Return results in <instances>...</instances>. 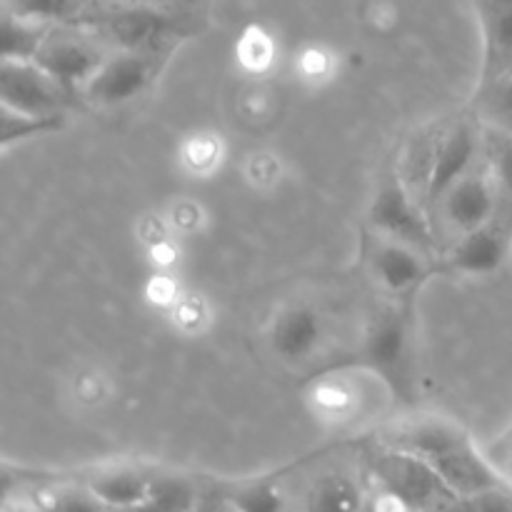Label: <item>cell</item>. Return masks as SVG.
Wrapping results in <instances>:
<instances>
[{
	"instance_id": "obj_4",
	"label": "cell",
	"mask_w": 512,
	"mask_h": 512,
	"mask_svg": "<svg viewBox=\"0 0 512 512\" xmlns=\"http://www.w3.org/2000/svg\"><path fill=\"white\" fill-rule=\"evenodd\" d=\"M370 220L375 228L383 230L388 238L398 240V243L420 250L435 248L433 228L403 180H395L378 190L373 205H370Z\"/></svg>"
},
{
	"instance_id": "obj_30",
	"label": "cell",
	"mask_w": 512,
	"mask_h": 512,
	"mask_svg": "<svg viewBox=\"0 0 512 512\" xmlns=\"http://www.w3.org/2000/svg\"><path fill=\"white\" fill-rule=\"evenodd\" d=\"M145 293H148L150 303L160 305V308H173V305L183 298L178 288V280L168 273L155 275V278L148 283V290H145Z\"/></svg>"
},
{
	"instance_id": "obj_3",
	"label": "cell",
	"mask_w": 512,
	"mask_h": 512,
	"mask_svg": "<svg viewBox=\"0 0 512 512\" xmlns=\"http://www.w3.org/2000/svg\"><path fill=\"white\" fill-rule=\"evenodd\" d=\"M0 98L3 108L30 115H55L65 108V88L33 60H3Z\"/></svg>"
},
{
	"instance_id": "obj_24",
	"label": "cell",
	"mask_w": 512,
	"mask_h": 512,
	"mask_svg": "<svg viewBox=\"0 0 512 512\" xmlns=\"http://www.w3.org/2000/svg\"><path fill=\"white\" fill-rule=\"evenodd\" d=\"M75 10V0H13L8 13L18 15L23 20H33V23L50 25L53 20L70 18Z\"/></svg>"
},
{
	"instance_id": "obj_33",
	"label": "cell",
	"mask_w": 512,
	"mask_h": 512,
	"mask_svg": "<svg viewBox=\"0 0 512 512\" xmlns=\"http://www.w3.org/2000/svg\"><path fill=\"white\" fill-rule=\"evenodd\" d=\"M193 512H220V505L213 498H200Z\"/></svg>"
},
{
	"instance_id": "obj_20",
	"label": "cell",
	"mask_w": 512,
	"mask_h": 512,
	"mask_svg": "<svg viewBox=\"0 0 512 512\" xmlns=\"http://www.w3.org/2000/svg\"><path fill=\"white\" fill-rule=\"evenodd\" d=\"M63 123V113L30 115L3 108V135H0V145L8 150L13 143H23V140L38 138V135L55 133V130L63 128Z\"/></svg>"
},
{
	"instance_id": "obj_11",
	"label": "cell",
	"mask_w": 512,
	"mask_h": 512,
	"mask_svg": "<svg viewBox=\"0 0 512 512\" xmlns=\"http://www.w3.org/2000/svg\"><path fill=\"white\" fill-rule=\"evenodd\" d=\"M508 248V230L498 223H488L483 228L463 233L460 243L450 253V268L465 275H490L505 263Z\"/></svg>"
},
{
	"instance_id": "obj_12",
	"label": "cell",
	"mask_w": 512,
	"mask_h": 512,
	"mask_svg": "<svg viewBox=\"0 0 512 512\" xmlns=\"http://www.w3.org/2000/svg\"><path fill=\"white\" fill-rule=\"evenodd\" d=\"M323 338V323L320 315L310 305H290L275 318L270 330V343L273 350L283 360L298 363L310 358Z\"/></svg>"
},
{
	"instance_id": "obj_14",
	"label": "cell",
	"mask_w": 512,
	"mask_h": 512,
	"mask_svg": "<svg viewBox=\"0 0 512 512\" xmlns=\"http://www.w3.org/2000/svg\"><path fill=\"white\" fill-rule=\"evenodd\" d=\"M373 270L380 283L385 285V290L395 295L410 293L428 278V268L418 258V253L410 245L398 243V240L380 243L373 250Z\"/></svg>"
},
{
	"instance_id": "obj_21",
	"label": "cell",
	"mask_w": 512,
	"mask_h": 512,
	"mask_svg": "<svg viewBox=\"0 0 512 512\" xmlns=\"http://www.w3.org/2000/svg\"><path fill=\"white\" fill-rule=\"evenodd\" d=\"M238 63L240 68L253 75H263L275 63V40L260 25H250L238 40Z\"/></svg>"
},
{
	"instance_id": "obj_19",
	"label": "cell",
	"mask_w": 512,
	"mask_h": 512,
	"mask_svg": "<svg viewBox=\"0 0 512 512\" xmlns=\"http://www.w3.org/2000/svg\"><path fill=\"white\" fill-rule=\"evenodd\" d=\"M198 505L195 488L183 478H153L145 503L133 512H193Z\"/></svg>"
},
{
	"instance_id": "obj_2",
	"label": "cell",
	"mask_w": 512,
	"mask_h": 512,
	"mask_svg": "<svg viewBox=\"0 0 512 512\" xmlns=\"http://www.w3.org/2000/svg\"><path fill=\"white\" fill-rule=\"evenodd\" d=\"M363 358L365 365L378 373L398 398H410V328L403 310L390 308L370 323Z\"/></svg>"
},
{
	"instance_id": "obj_35",
	"label": "cell",
	"mask_w": 512,
	"mask_h": 512,
	"mask_svg": "<svg viewBox=\"0 0 512 512\" xmlns=\"http://www.w3.org/2000/svg\"><path fill=\"white\" fill-rule=\"evenodd\" d=\"M508 470H510V478H512V455H510V465H508Z\"/></svg>"
},
{
	"instance_id": "obj_7",
	"label": "cell",
	"mask_w": 512,
	"mask_h": 512,
	"mask_svg": "<svg viewBox=\"0 0 512 512\" xmlns=\"http://www.w3.org/2000/svg\"><path fill=\"white\" fill-rule=\"evenodd\" d=\"M153 78V63L140 50H123L115 58H108L100 65L98 73L93 75L85 93L90 100L103 105L125 103L133 100L135 95L143 93Z\"/></svg>"
},
{
	"instance_id": "obj_29",
	"label": "cell",
	"mask_w": 512,
	"mask_h": 512,
	"mask_svg": "<svg viewBox=\"0 0 512 512\" xmlns=\"http://www.w3.org/2000/svg\"><path fill=\"white\" fill-rule=\"evenodd\" d=\"M298 68L303 78L320 83V80L330 78V73H333V55L323 48H308L300 55Z\"/></svg>"
},
{
	"instance_id": "obj_26",
	"label": "cell",
	"mask_w": 512,
	"mask_h": 512,
	"mask_svg": "<svg viewBox=\"0 0 512 512\" xmlns=\"http://www.w3.org/2000/svg\"><path fill=\"white\" fill-rule=\"evenodd\" d=\"M230 508L238 512H280L283 510V498L268 483L248 485L230 498Z\"/></svg>"
},
{
	"instance_id": "obj_10",
	"label": "cell",
	"mask_w": 512,
	"mask_h": 512,
	"mask_svg": "<svg viewBox=\"0 0 512 512\" xmlns=\"http://www.w3.org/2000/svg\"><path fill=\"white\" fill-rule=\"evenodd\" d=\"M430 465L438 470L440 478L448 483V488L453 490L455 495H475L483 493V490L508 485L488 463H485V458L475 450L470 438L465 440V443L455 445L453 450L443 453L440 458H435Z\"/></svg>"
},
{
	"instance_id": "obj_18",
	"label": "cell",
	"mask_w": 512,
	"mask_h": 512,
	"mask_svg": "<svg viewBox=\"0 0 512 512\" xmlns=\"http://www.w3.org/2000/svg\"><path fill=\"white\" fill-rule=\"evenodd\" d=\"M33 508L38 512H133L115 510L95 498L88 488H75V485H55L43 488L33 495Z\"/></svg>"
},
{
	"instance_id": "obj_34",
	"label": "cell",
	"mask_w": 512,
	"mask_h": 512,
	"mask_svg": "<svg viewBox=\"0 0 512 512\" xmlns=\"http://www.w3.org/2000/svg\"><path fill=\"white\" fill-rule=\"evenodd\" d=\"M118 3H125V5H158L160 0H118Z\"/></svg>"
},
{
	"instance_id": "obj_13",
	"label": "cell",
	"mask_w": 512,
	"mask_h": 512,
	"mask_svg": "<svg viewBox=\"0 0 512 512\" xmlns=\"http://www.w3.org/2000/svg\"><path fill=\"white\" fill-rule=\"evenodd\" d=\"M445 213L448 220L463 233L478 230L493 223L495 193L493 185L483 175H465L445 195Z\"/></svg>"
},
{
	"instance_id": "obj_17",
	"label": "cell",
	"mask_w": 512,
	"mask_h": 512,
	"mask_svg": "<svg viewBox=\"0 0 512 512\" xmlns=\"http://www.w3.org/2000/svg\"><path fill=\"white\" fill-rule=\"evenodd\" d=\"M358 485L345 475H325L308 495V512H360Z\"/></svg>"
},
{
	"instance_id": "obj_6",
	"label": "cell",
	"mask_w": 512,
	"mask_h": 512,
	"mask_svg": "<svg viewBox=\"0 0 512 512\" xmlns=\"http://www.w3.org/2000/svg\"><path fill=\"white\" fill-rule=\"evenodd\" d=\"M90 23L110 40H115L123 50H140L160 43L173 28L168 15L160 13L155 5L125 3H118V8L113 10H105L98 18H90Z\"/></svg>"
},
{
	"instance_id": "obj_25",
	"label": "cell",
	"mask_w": 512,
	"mask_h": 512,
	"mask_svg": "<svg viewBox=\"0 0 512 512\" xmlns=\"http://www.w3.org/2000/svg\"><path fill=\"white\" fill-rule=\"evenodd\" d=\"M220 158H223V145H220L218 138H213V135L208 133L195 135V138H190L183 148L185 165L198 175L213 173V170L218 168Z\"/></svg>"
},
{
	"instance_id": "obj_1",
	"label": "cell",
	"mask_w": 512,
	"mask_h": 512,
	"mask_svg": "<svg viewBox=\"0 0 512 512\" xmlns=\"http://www.w3.org/2000/svg\"><path fill=\"white\" fill-rule=\"evenodd\" d=\"M370 465L380 488L403 500L413 512H440L445 505L453 503V490L420 455L385 445L380 453L373 455Z\"/></svg>"
},
{
	"instance_id": "obj_5",
	"label": "cell",
	"mask_w": 512,
	"mask_h": 512,
	"mask_svg": "<svg viewBox=\"0 0 512 512\" xmlns=\"http://www.w3.org/2000/svg\"><path fill=\"white\" fill-rule=\"evenodd\" d=\"M105 60L108 58H103L98 45L90 38H80L75 33H50L33 63H38L65 90H73L78 85L85 88Z\"/></svg>"
},
{
	"instance_id": "obj_9",
	"label": "cell",
	"mask_w": 512,
	"mask_h": 512,
	"mask_svg": "<svg viewBox=\"0 0 512 512\" xmlns=\"http://www.w3.org/2000/svg\"><path fill=\"white\" fill-rule=\"evenodd\" d=\"M483 30V80L498 85L512 75V0H478Z\"/></svg>"
},
{
	"instance_id": "obj_36",
	"label": "cell",
	"mask_w": 512,
	"mask_h": 512,
	"mask_svg": "<svg viewBox=\"0 0 512 512\" xmlns=\"http://www.w3.org/2000/svg\"><path fill=\"white\" fill-rule=\"evenodd\" d=\"M230 512H238V510H235V508H233V510H230Z\"/></svg>"
},
{
	"instance_id": "obj_22",
	"label": "cell",
	"mask_w": 512,
	"mask_h": 512,
	"mask_svg": "<svg viewBox=\"0 0 512 512\" xmlns=\"http://www.w3.org/2000/svg\"><path fill=\"white\" fill-rule=\"evenodd\" d=\"M483 145L495 178H498L500 183H503V188L512 195V130L490 128L488 133H485Z\"/></svg>"
},
{
	"instance_id": "obj_23",
	"label": "cell",
	"mask_w": 512,
	"mask_h": 512,
	"mask_svg": "<svg viewBox=\"0 0 512 512\" xmlns=\"http://www.w3.org/2000/svg\"><path fill=\"white\" fill-rule=\"evenodd\" d=\"M440 512H512V488L503 485L475 495H455Z\"/></svg>"
},
{
	"instance_id": "obj_32",
	"label": "cell",
	"mask_w": 512,
	"mask_h": 512,
	"mask_svg": "<svg viewBox=\"0 0 512 512\" xmlns=\"http://www.w3.org/2000/svg\"><path fill=\"white\" fill-rule=\"evenodd\" d=\"M173 220L180 230H193L200 225V210L190 203H180L178 208H175Z\"/></svg>"
},
{
	"instance_id": "obj_27",
	"label": "cell",
	"mask_w": 512,
	"mask_h": 512,
	"mask_svg": "<svg viewBox=\"0 0 512 512\" xmlns=\"http://www.w3.org/2000/svg\"><path fill=\"white\" fill-rule=\"evenodd\" d=\"M313 400H315V405H318V410H323V413L330 415V418H340V415L350 413L355 405L353 390L333 378L323 380V383L315 385Z\"/></svg>"
},
{
	"instance_id": "obj_15",
	"label": "cell",
	"mask_w": 512,
	"mask_h": 512,
	"mask_svg": "<svg viewBox=\"0 0 512 512\" xmlns=\"http://www.w3.org/2000/svg\"><path fill=\"white\" fill-rule=\"evenodd\" d=\"M153 478L130 468L103 470L85 483V488L115 510H135L145 503Z\"/></svg>"
},
{
	"instance_id": "obj_28",
	"label": "cell",
	"mask_w": 512,
	"mask_h": 512,
	"mask_svg": "<svg viewBox=\"0 0 512 512\" xmlns=\"http://www.w3.org/2000/svg\"><path fill=\"white\" fill-rule=\"evenodd\" d=\"M173 313L175 325L185 333H198L203 330L205 320H208V310H205V303L200 298H193V295H183L178 303L170 308Z\"/></svg>"
},
{
	"instance_id": "obj_31",
	"label": "cell",
	"mask_w": 512,
	"mask_h": 512,
	"mask_svg": "<svg viewBox=\"0 0 512 512\" xmlns=\"http://www.w3.org/2000/svg\"><path fill=\"white\" fill-rule=\"evenodd\" d=\"M495 88V110L500 113V118L505 120V125L512 128V75L510 78L500 80Z\"/></svg>"
},
{
	"instance_id": "obj_16",
	"label": "cell",
	"mask_w": 512,
	"mask_h": 512,
	"mask_svg": "<svg viewBox=\"0 0 512 512\" xmlns=\"http://www.w3.org/2000/svg\"><path fill=\"white\" fill-rule=\"evenodd\" d=\"M50 35V25L23 20L13 13H5L3 18V60H20L28 63L35 60L43 43Z\"/></svg>"
},
{
	"instance_id": "obj_8",
	"label": "cell",
	"mask_w": 512,
	"mask_h": 512,
	"mask_svg": "<svg viewBox=\"0 0 512 512\" xmlns=\"http://www.w3.org/2000/svg\"><path fill=\"white\" fill-rule=\"evenodd\" d=\"M475 150H478V140H475L473 130L465 123H458L440 133L428 190H425V203H435V200L445 198L448 190L470 173Z\"/></svg>"
}]
</instances>
